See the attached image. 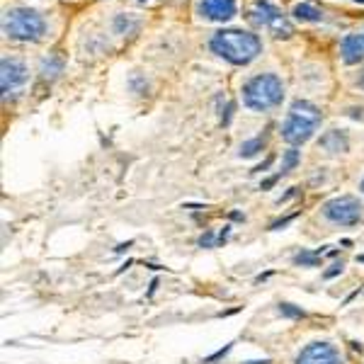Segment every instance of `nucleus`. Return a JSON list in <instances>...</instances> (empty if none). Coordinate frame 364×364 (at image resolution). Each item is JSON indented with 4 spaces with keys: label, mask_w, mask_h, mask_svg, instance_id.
Here are the masks:
<instances>
[{
    "label": "nucleus",
    "mask_w": 364,
    "mask_h": 364,
    "mask_svg": "<svg viewBox=\"0 0 364 364\" xmlns=\"http://www.w3.org/2000/svg\"><path fill=\"white\" fill-rule=\"evenodd\" d=\"M209 49L229 64L248 66L263 54V42L257 34L246 29H219L209 39Z\"/></svg>",
    "instance_id": "f257e3e1"
},
{
    "label": "nucleus",
    "mask_w": 364,
    "mask_h": 364,
    "mask_svg": "<svg viewBox=\"0 0 364 364\" xmlns=\"http://www.w3.org/2000/svg\"><path fill=\"white\" fill-rule=\"evenodd\" d=\"M243 107L257 114L274 112L284 102V81L274 73H257L241 86Z\"/></svg>",
    "instance_id": "f03ea898"
},
{
    "label": "nucleus",
    "mask_w": 364,
    "mask_h": 364,
    "mask_svg": "<svg viewBox=\"0 0 364 364\" xmlns=\"http://www.w3.org/2000/svg\"><path fill=\"white\" fill-rule=\"evenodd\" d=\"M323 122L321 109L309 100H296L291 102L289 112L284 117L282 127H279V134L287 144L294 148V146H304L306 141H311L316 136L318 127Z\"/></svg>",
    "instance_id": "7ed1b4c3"
},
{
    "label": "nucleus",
    "mask_w": 364,
    "mask_h": 364,
    "mask_svg": "<svg viewBox=\"0 0 364 364\" xmlns=\"http://www.w3.org/2000/svg\"><path fill=\"white\" fill-rule=\"evenodd\" d=\"M47 29H49L47 20L34 8L15 5L3 12V34L10 42H22V44L42 42L47 37Z\"/></svg>",
    "instance_id": "20e7f679"
},
{
    "label": "nucleus",
    "mask_w": 364,
    "mask_h": 364,
    "mask_svg": "<svg viewBox=\"0 0 364 364\" xmlns=\"http://www.w3.org/2000/svg\"><path fill=\"white\" fill-rule=\"evenodd\" d=\"M248 20L252 27L272 37H291V22L274 0H252L248 8Z\"/></svg>",
    "instance_id": "39448f33"
},
{
    "label": "nucleus",
    "mask_w": 364,
    "mask_h": 364,
    "mask_svg": "<svg viewBox=\"0 0 364 364\" xmlns=\"http://www.w3.org/2000/svg\"><path fill=\"white\" fill-rule=\"evenodd\" d=\"M323 219L333 226H357L364 219V204L352 194H343L323 204Z\"/></svg>",
    "instance_id": "423d86ee"
},
{
    "label": "nucleus",
    "mask_w": 364,
    "mask_h": 364,
    "mask_svg": "<svg viewBox=\"0 0 364 364\" xmlns=\"http://www.w3.org/2000/svg\"><path fill=\"white\" fill-rule=\"evenodd\" d=\"M0 83H3V100L15 97L29 81V66L17 56H3L0 64Z\"/></svg>",
    "instance_id": "0eeeda50"
},
{
    "label": "nucleus",
    "mask_w": 364,
    "mask_h": 364,
    "mask_svg": "<svg viewBox=\"0 0 364 364\" xmlns=\"http://www.w3.org/2000/svg\"><path fill=\"white\" fill-rule=\"evenodd\" d=\"M194 12L199 20L211 25H226L238 15V0H197Z\"/></svg>",
    "instance_id": "6e6552de"
},
{
    "label": "nucleus",
    "mask_w": 364,
    "mask_h": 364,
    "mask_svg": "<svg viewBox=\"0 0 364 364\" xmlns=\"http://www.w3.org/2000/svg\"><path fill=\"white\" fill-rule=\"evenodd\" d=\"M296 364H343V352L333 343H311L299 352Z\"/></svg>",
    "instance_id": "1a4fd4ad"
},
{
    "label": "nucleus",
    "mask_w": 364,
    "mask_h": 364,
    "mask_svg": "<svg viewBox=\"0 0 364 364\" xmlns=\"http://www.w3.org/2000/svg\"><path fill=\"white\" fill-rule=\"evenodd\" d=\"M337 51H340V59H343V64H348V66L362 64V61H364V34H357V32L345 34V37L340 39V47H337Z\"/></svg>",
    "instance_id": "9d476101"
},
{
    "label": "nucleus",
    "mask_w": 364,
    "mask_h": 364,
    "mask_svg": "<svg viewBox=\"0 0 364 364\" xmlns=\"http://www.w3.org/2000/svg\"><path fill=\"white\" fill-rule=\"evenodd\" d=\"M318 146H321L328 155H340V153H345V151L350 148V141H348V134H345V131H337V129H333V131H328V134L321 136Z\"/></svg>",
    "instance_id": "9b49d317"
},
{
    "label": "nucleus",
    "mask_w": 364,
    "mask_h": 364,
    "mask_svg": "<svg viewBox=\"0 0 364 364\" xmlns=\"http://www.w3.org/2000/svg\"><path fill=\"white\" fill-rule=\"evenodd\" d=\"M291 17L296 22H304V25H318V22H323V10L313 3H309V0H304V3H296L291 8Z\"/></svg>",
    "instance_id": "f8f14e48"
},
{
    "label": "nucleus",
    "mask_w": 364,
    "mask_h": 364,
    "mask_svg": "<svg viewBox=\"0 0 364 364\" xmlns=\"http://www.w3.org/2000/svg\"><path fill=\"white\" fill-rule=\"evenodd\" d=\"M39 73H42L44 78H51V81H54L56 75L64 73V59H61V56H56V54L44 56L42 64H39Z\"/></svg>",
    "instance_id": "ddd939ff"
},
{
    "label": "nucleus",
    "mask_w": 364,
    "mask_h": 364,
    "mask_svg": "<svg viewBox=\"0 0 364 364\" xmlns=\"http://www.w3.org/2000/svg\"><path fill=\"white\" fill-rule=\"evenodd\" d=\"M139 29V20L134 15H127V12H119L114 17V32L117 34H134Z\"/></svg>",
    "instance_id": "4468645a"
},
{
    "label": "nucleus",
    "mask_w": 364,
    "mask_h": 364,
    "mask_svg": "<svg viewBox=\"0 0 364 364\" xmlns=\"http://www.w3.org/2000/svg\"><path fill=\"white\" fill-rule=\"evenodd\" d=\"M263 146H265V139H263V136H257L255 141L241 146V155H246V158H248V155H255L257 151H263Z\"/></svg>",
    "instance_id": "2eb2a0df"
},
{
    "label": "nucleus",
    "mask_w": 364,
    "mask_h": 364,
    "mask_svg": "<svg viewBox=\"0 0 364 364\" xmlns=\"http://www.w3.org/2000/svg\"><path fill=\"white\" fill-rule=\"evenodd\" d=\"M357 86H359V90L364 92V70H362V73H359V78H357Z\"/></svg>",
    "instance_id": "dca6fc26"
},
{
    "label": "nucleus",
    "mask_w": 364,
    "mask_h": 364,
    "mask_svg": "<svg viewBox=\"0 0 364 364\" xmlns=\"http://www.w3.org/2000/svg\"><path fill=\"white\" fill-rule=\"evenodd\" d=\"M134 3H144L146 5V3H153V0H134Z\"/></svg>",
    "instance_id": "f3484780"
},
{
    "label": "nucleus",
    "mask_w": 364,
    "mask_h": 364,
    "mask_svg": "<svg viewBox=\"0 0 364 364\" xmlns=\"http://www.w3.org/2000/svg\"><path fill=\"white\" fill-rule=\"evenodd\" d=\"M359 190H362V194H364V177H362V182H359Z\"/></svg>",
    "instance_id": "a211bd4d"
},
{
    "label": "nucleus",
    "mask_w": 364,
    "mask_h": 364,
    "mask_svg": "<svg viewBox=\"0 0 364 364\" xmlns=\"http://www.w3.org/2000/svg\"><path fill=\"white\" fill-rule=\"evenodd\" d=\"M354 3H362V5H364V0H354Z\"/></svg>",
    "instance_id": "6ab92c4d"
}]
</instances>
